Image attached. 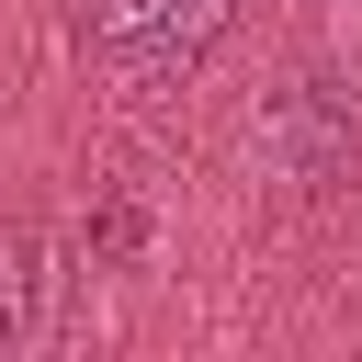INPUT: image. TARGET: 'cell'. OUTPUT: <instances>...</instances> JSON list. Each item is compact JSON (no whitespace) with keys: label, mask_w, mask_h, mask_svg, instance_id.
<instances>
[{"label":"cell","mask_w":362,"mask_h":362,"mask_svg":"<svg viewBox=\"0 0 362 362\" xmlns=\"http://www.w3.org/2000/svg\"><path fill=\"white\" fill-rule=\"evenodd\" d=\"M238 0H79V34L113 79H181L215 34H226Z\"/></svg>","instance_id":"1"}]
</instances>
